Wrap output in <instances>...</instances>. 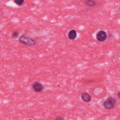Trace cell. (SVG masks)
<instances>
[{"instance_id":"cell-1","label":"cell","mask_w":120,"mask_h":120,"mask_svg":"<svg viewBox=\"0 0 120 120\" xmlns=\"http://www.w3.org/2000/svg\"><path fill=\"white\" fill-rule=\"evenodd\" d=\"M116 105V100L114 98L112 97H109L107 98L103 103L104 107L108 110H110L114 107Z\"/></svg>"},{"instance_id":"cell-2","label":"cell","mask_w":120,"mask_h":120,"mask_svg":"<svg viewBox=\"0 0 120 120\" xmlns=\"http://www.w3.org/2000/svg\"><path fill=\"white\" fill-rule=\"evenodd\" d=\"M19 41L21 43L29 46L34 45L36 44V41L34 39L24 35H22L20 37Z\"/></svg>"},{"instance_id":"cell-3","label":"cell","mask_w":120,"mask_h":120,"mask_svg":"<svg viewBox=\"0 0 120 120\" xmlns=\"http://www.w3.org/2000/svg\"><path fill=\"white\" fill-rule=\"evenodd\" d=\"M107 38V34L103 30L99 31L97 34V39L100 42H104Z\"/></svg>"},{"instance_id":"cell-4","label":"cell","mask_w":120,"mask_h":120,"mask_svg":"<svg viewBox=\"0 0 120 120\" xmlns=\"http://www.w3.org/2000/svg\"><path fill=\"white\" fill-rule=\"evenodd\" d=\"M32 89L37 92H40L43 90V86L42 83L39 82H35L32 85Z\"/></svg>"},{"instance_id":"cell-5","label":"cell","mask_w":120,"mask_h":120,"mask_svg":"<svg viewBox=\"0 0 120 120\" xmlns=\"http://www.w3.org/2000/svg\"><path fill=\"white\" fill-rule=\"evenodd\" d=\"M81 98L82 100L85 102H89L91 101V98L90 96L86 92H83L82 93Z\"/></svg>"},{"instance_id":"cell-6","label":"cell","mask_w":120,"mask_h":120,"mask_svg":"<svg viewBox=\"0 0 120 120\" xmlns=\"http://www.w3.org/2000/svg\"><path fill=\"white\" fill-rule=\"evenodd\" d=\"M77 37V33L75 30H70L68 34V37L71 40L75 39Z\"/></svg>"},{"instance_id":"cell-7","label":"cell","mask_w":120,"mask_h":120,"mask_svg":"<svg viewBox=\"0 0 120 120\" xmlns=\"http://www.w3.org/2000/svg\"><path fill=\"white\" fill-rule=\"evenodd\" d=\"M84 4L89 7H94L97 4L94 0H87L84 2Z\"/></svg>"},{"instance_id":"cell-8","label":"cell","mask_w":120,"mask_h":120,"mask_svg":"<svg viewBox=\"0 0 120 120\" xmlns=\"http://www.w3.org/2000/svg\"><path fill=\"white\" fill-rule=\"evenodd\" d=\"M15 3L19 6L22 5L24 3V0H14Z\"/></svg>"},{"instance_id":"cell-9","label":"cell","mask_w":120,"mask_h":120,"mask_svg":"<svg viewBox=\"0 0 120 120\" xmlns=\"http://www.w3.org/2000/svg\"><path fill=\"white\" fill-rule=\"evenodd\" d=\"M18 37V32L17 31H14L12 34V37L13 38H17Z\"/></svg>"},{"instance_id":"cell-10","label":"cell","mask_w":120,"mask_h":120,"mask_svg":"<svg viewBox=\"0 0 120 120\" xmlns=\"http://www.w3.org/2000/svg\"><path fill=\"white\" fill-rule=\"evenodd\" d=\"M56 120H63V119H64V118H61V117H57V118H56Z\"/></svg>"},{"instance_id":"cell-11","label":"cell","mask_w":120,"mask_h":120,"mask_svg":"<svg viewBox=\"0 0 120 120\" xmlns=\"http://www.w3.org/2000/svg\"><path fill=\"white\" fill-rule=\"evenodd\" d=\"M117 95H118V97L120 99V91H119V92H118Z\"/></svg>"}]
</instances>
